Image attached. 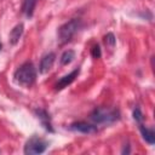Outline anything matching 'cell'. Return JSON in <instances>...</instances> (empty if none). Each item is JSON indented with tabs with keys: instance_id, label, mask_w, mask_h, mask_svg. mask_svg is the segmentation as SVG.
<instances>
[{
	"instance_id": "cell-16",
	"label": "cell",
	"mask_w": 155,
	"mask_h": 155,
	"mask_svg": "<svg viewBox=\"0 0 155 155\" xmlns=\"http://www.w3.org/2000/svg\"><path fill=\"white\" fill-rule=\"evenodd\" d=\"M1 47H2V45H1V42H0V51H1Z\"/></svg>"
},
{
	"instance_id": "cell-6",
	"label": "cell",
	"mask_w": 155,
	"mask_h": 155,
	"mask_svg": "<svg viewBox=\"0 0 155 155\" xmlns=\"http://www.w3.org/2000/svg\"><path fill=\"white\" fill-rule=\"evenodd\" d=\"M69 128L73 130V131L80 132V133H94V132H97V126L87 124V122H84V121L73 122L69 126Z\"/></svg>"
},
{
	"instance_id": "cell-9",
	"label": "cell",
	"mask_w": 155,
	"mask_h": 155,
	"mask_svg": "<svg viewBox=\"0 0 155 155\" xmlns=\"http://www.w3.org/2000/svg\"><path fill=\"white\" fill-rule=\"evenodd\" d=\"M139 131H140V133L143 136V139L147 143H149V144H154L155 143V132H154V130L148 128L144 125L139 124Z\"/></svg>"
},
{
	"instance_id": "cell-12",
	"label": "cell",
	"mask_w": 155,
	"mask_h": 155,
	"mask_svg": "<svg viewBox=\"0 0 155 155\" xmlns=\"http://www.w3.org/2000/svg\"><path fill=\"white\" fill-rule=\"evenodd\" d=\"M74 58H75V52L73 50H67L61 56V64L62 65H68L69 63L73 62Z\"/></svg>"
},
{
	"instance_id": "cell-4",
	"label": "cell",
	"mask_w": 155,
	"mask_h": 155,
	"mask_svg": "<svg viewBox=\"0 0 155 155\" xmlns=\"http://www.w3.org/2000/svg\"><path fill=\"white\" fill-rule=\"evenodd\" d=\"M47 147H48V143L45 139H42L38 136H33L27 140V143L24 145V154H27V155L41 154L47 149Z\"/></svg>"
},
{
	"instance_id": "cell-2",
	"label": "cell",
	"mask_w": 155,
	"mask_h": 155,
	"mask_svg": "<svg viewBox=\"0 0 155 155\" xmlns=\"http://www.w3.org/2000/svg\"><path fill=\"white\" fill-rule=\"evenodd\" d=\"M120 119V113L116 109L96 108L91 114V120L94 124H113Z\"/></svg>"
},
{
	"instance_id": "cell-13",
	"label": "cell",
	"mask_w": 155,
	"mask_h": 155,
	"mask_svg": "<svg viewBox=\"0 0 155 155\" xmlns=\"http://www.w3.org/2000/svg\"><path fill=\"white\" fill-rule=\"evenodd\" d=\"M104 44H105V46L107 47H109L110 50H113L114 47H115V44H116V39H115V36H114V34L113 33H108L105 36H104Z\"/></svg>"
},
{
	"instance_id": "cell-15",
	"label": "cell",
	"mask_w": 155,
	"mask_h": 155,
	"mask_svg": "<svg viewBox=\"0 0 155 155\" xmlns=\"http://www.w3.org/2000/svg\"><path fill=\"white\" fill-rule=\"evenodd\" d=\"M91 54H92V57L93 58H99L101 57V47H99V45H94L92 48H91Z\"/></svg>"
},
{
	"instance_id": "cell-10",
	"label": "cell",
	"mask_w": 155,
	"mask_h": 155,
	"mask_svg": "<svg viewBox=\"0 0 155 155\" xmlns=\"http://www.w3.org/2000/svg\"><path fill=\"white\" fill-rule=\"evenodd\" d=\"M23 24L22 23H19V24H17L11 31H10V35H8V38H10V42L12 44V45H16L18 41H19V39H21V36H22V34H23Z\"/></svg>"
},
{
	"instance_id": "cell-7",
	"label": "cell",
	"mask_w": 155,
	"mask_h": 155,
	"mask_svg": "<svg viewBox=\"0 0 155 155\" xmlns=\"http://www.w3.org/2000/svg\"><path fill=\"white\" fill-rule=\"evenodd\" d=\"M35 115L36 117L40 120V122L42 124V126L50 131V132H53V128H52V125H51V117H50V114L45 110V109H35Z\"/></svg>"
},
{
	"instance_id": "cell-14",
	"label": "cell",
	"mask_w": 155,
	"mask_h": 155,
	"mask_svg": "<svg viewBox=\"0 0 155 155\" xmlns=\"http://www.w3.org/2000/svg\"><path fill=\"white\" fill-rule=\"evenodd\" d=\"M133 119H134L138 124L142 122V120H143V114H142V111H140L139 108H136V109L133 110Z\"/></svg>"
},
{
	"instance_id": "cell-5",
	"label": "cell",
	"mask_w": 155,
	"mask_h": 155,
	"mask_svg": "<svg viewBox=\"0 0 155 155\" xmlns=\"http://www.w3.org/2000/svg\"><path fill=\"white\" fill-rule=\"evenodd\" d=\"M54 59H56V54L53 52H48L46 53L41 61H40V65H39V71L41 74H46L51 70V68L53 67V63H54Z\"/></svg>"
},
{
	"instance_id": "cell-8",
	"label": "cell",
	"mask_w": 155,
	"mask_h": 155,
	"mask_svg": "<svg viewBox=\"0 0 155 155\" xmlns=\"http://www.w3.org/2000/svg\"><path fill=\"white\" fill-rule=\"evenodd\" d=\"M79 71H80V69L78 68V69H74V70H73L70 74L64 75L63 78H61V79H59V81L56 84V90H62V88L67 87L68 85H70V84H71V82L75 80V78L78 76Z\"/></svg>"
},
{
	"instance_id": "cell-1",
	"label": "cell",
	"mask_w": 155,
	"mask_h": 155,
	"mask_svg": "<svg viewBox=\"0 0 155 155\" xmlns=\"http://www.w3.org/2000/svg\"><path fill=\"white\" fill-rule=\"evenodd\" d=\"M13 78L18 85H21L23 87H30L35 82V79H36L35 67L33 65L31 62H25L21 67L17 68Z\"/></svg>"
},
{
	"instance_id": "cell-11",
	"label": "cell",
	"mask_w": 155,
	"mask_h": 155,
	"mask_svg": "<svg viewBox=\"0 0 155 155\" xmlns=\"http://www.w3.org/2000/svg\"><path fill=\"white\" fill-rule=\"evenodd\" d=\"M36 5V0H24L23 6H22V11L27 17H31L34 13V8Z\"/></svg>"
},
{
	"instance_id": "cell-3",
	"label": "cell",
	"mask_w": 155,
	"mask_h": 155,
	"mask_svg": "<svg viewBox=\"0 0 155 155\" xmlns=\"http://www.w3.org/2000/svg\"><path fill=\"white\" fill-rule=\"evenodd\" d=\"M80 27H81V21L79 18H73V19L68 21L67 23L62 24L57 31V36H58L59 42L61 44L68 42L76 34V31L79 30Z\"/></svg>"
}]
</instances>
